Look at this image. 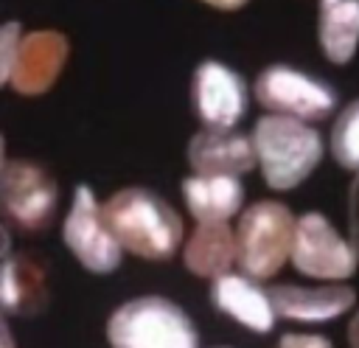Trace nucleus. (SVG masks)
I'll list each match as a JSON object with an SVG mask.
<instances>
[{"mask_svg":"<svg viewBox=\"0 0 359 348\" xmlns=\"http://www.w3.org/2000/svg\"><path fill=\"white\" fill-rule=\"evenodd\" d=\"M255 98L272 115L297 121H323L337 107V93L323 81L289 65H269L255 79Z\"/></svg>","mask_w":359,"mask_h":348,"instance_id":"nucleus-5","label":"nucleus"},{"mask_svg":"<svg viewBox=\"0 0 359 348\" xmlns=\"http://www.w3.org/2000/svg\"><path fill=\"white\" fill-rule=\"evenodd\" d=\"M188 163L194 174H247L255 168L252 140L233 129H202L188 143Z\"/></svg>","mask_w":359,"mask_h":348,"instance_id":"nucleus-13","label":"nucleus"},{"mask_svg":"<svg viewBox=\"0 0 359 348\" xmlns=\"http://www.w3.org/2000/svg\"><path fill=\"white\" fill-rule=\"evenodd\" d=\"M182 264L199 278H219L236 264V236L227 222H196L182 244Z\"/></svg>","mask_w":359,"mask_h":348,"instance_id":"nucleus-16","label":"nucleus"},{"mask_svg":"<svg viewBox=\"0 0 359 348\" xmlns=\"http://www.w3.org/2000/svg\"><path fill=\"white\" fill-rule=\"evenodd\" d=\"M101 219L121 250L146 261H168L182 244L180 213L149 188H121L101 205Z\"/></svg>","mask_w":359,"mask_h":348,"instance_id":"nucleus-1","label":"nucleus"},{"mask_svg":"<svg viewBox=\"0 0 359 348\" xmlns=\"http://www.w3.org/2000/svg\"><path fill=\"white\" fill-rule=\"evenodd\" d=\"M278 348H331V342L320 334H283Z\"/></svg>","mask_w":359,"mask_h":348,"instance_id":"nucleus-21","label":"nucleus"},{"mask_svg":"<svg viewBox=\"0 0 359 348\" xmlns=\"http://www.w3.org/2000/svg\"><path fill=\"white\" fill-rule=\"evenodd\" d=\"M182 196L196 222H227L241 210L244 185L227 174H194L182 180Z\"/></svg>","mask_w":359,"mask_h":348,"instance_id":"nucleus-15","label":"nucleus"},{"mask_svg":"<svg viewBox=\"0 0 359 348\" xmlns=\"http://www.w3.org/2000/svg\"><path fill=\"white\" fill-rule=\"evenodd\" d=\"M294 233V216L283 202L261 199L241 210V219L233 230L236 236V264L244 275L266 281L289 258Z\"/></svg>","mask_w":359,"mask_h":348,"instance_id":"nucleus-4","label":"nucleus"},{"mask_svg":"<svg viewBox=\"0 0 359 348\" xmlns=\"http://www.w3.org/2000/svg\"><path fill=\"white\" fill-rule=\"evenodd\" d=\"M48 303V278L36 258L6 255L0 261V309L11 314H36Z\"/></svg>","mask_w":359,"mask_h":348,"instance_id":"nucleus-14","label":"nucleus"},{"mask_svg":"<svg viewBox=\"0 0 359 348\" xmlns=\"http://www.w3.org/2000/svg\"><path fill=\"white\" fill-rule=\"evenodd\" d=\"M67 53L70 45L59 31H31L20 36L14 67L8 76L11 87L22 95H39L50 90L67 62Z\"/></svg>","mask_w":359,"mask_h":348,"instance_id":"nucleus-10","label":"nucleus"},{"mask_svg":"<svg viewBox=\"0 0 359 348\" xmlns=\"http://www.w3.org/2000/svg\"><path fill=\"white\" fill-rule=\"evenodd\" d=\"M107 340L112 348H199L191 317L160 295L121 303L107 320Z\"/></svg>","mask_w":359,"mask_h":348,"instance_id":"nucleus-3","label":"nucleus"},{"mask_svg":"<svg viewBox=\"0 0 359 348\" xmlns=\"http://www.w3.org/2000/svg\"><path fill=\"white\" fill-rule=\"evenodd\" d=\"M266 292H269L275 314L286 320H297V323H325V320L345 314L356 303V292L339 281L328 286L278 283Z\"/></svg>","mask_w":359,"mask_h":348,"instance_id":"nucleus-11","label":"nucleus"},{"mask_svg":"<svg viewBox=\"0 0 359 348\" xmlns=\"http://www.w3.org/2000/svg\"><path fill=\"white\" fill-rule=\"evenodd\" d=\"M331 154L342 168L359 171V98L337 115L331 129Z\"/></svg>","mask_w":359,"mask_h":348,"instance_id":"nucleus-18","label":"nucleus"},{"mask_svg":"<svg viewBox=\"0 0 359 348\" xmlns=\"http://www.w3.org/2000/svg\"><path fill=\"white\" fill-rule=\"evenodd\" d=\"M20 36H22V25H20V22H3V25H0V87L8 84Z\"/></svg>","mask_w":359,"mask_h":348,"instance_id":"nucleus-19","label":"nucleus"},{"mask_svg":"<svg viewBox=\"0 0 359 348\" xmlns=\"http://www.w3.org/2000/svg\"><path fill=\"white\" fill-rule=\"evenodd\" d=\"M348 227H351V247H353V255L359 264V171L348 191Z\"/></svg>","mask_w":359,"mask_h":348,"instance_id":"nucleus-20","label":"nucleus"},{"mask_svg":"<svg viewBox=\"0 0 359 348\" xmlns=\"http://www.w3.org/2000/svg\"><path fill=\"white\" fill-rule=\"evenodd\" d=\"M3 166H6V140L0 135V171H3Z\"/></svg>","mask_w":359,"mask_h":348,"instance_id":"nucleus-25","label":"nucleus"},{"mask_svg":"<svg viewBox=\"0 0 359 348\" xmlns=\"http://www.w3.org/2000/svg\"><path fill=\"white\" fill-rule=\"evenodd\" d=\"M202 3H208V6H213V8H222V11H236V8L247 6L250 0H202Z\"/></svg>","mask_w":359,"mask_h":348,"instance_id":"nucleus-22","label":"nucleus"},{"mask_svg":"<svg viewBox=\"0 0 359 348\" xmlns=\"http://www.w3.org/2000/svg\"><path fill=\"white\" fill-rule=\"evenodd\" d=\"M67 250L79 258V264L90 272L107 275L121 267V247L112 239L109 227L101 219V205L90 185H79L73 194V205L67 210L62 227Z\"/></svg>","mask_w":359,"mask_h":348,"instance_id":"nucleus-8","label":"nucleus"},{"mask_svg":"<svg viewBox=\"0 0 359 348\" xmlns=\"http://www.w3.org/2000/svg\"><path fill=\"white\" fill-rule=\"evenodd\" d=\"M348 345L359 348V309H356V314L351 317V326H348Z\"/></svg>","mask_w":359,"mask_h":348,"instance_id":"nucleus-23","label":"nucleus"},{"mask_svg":"<svg viewBox=\"0 0 359 348\" xmlns=\"http://www.w3.org/2000/svg\"><path fill=\"white\" fill-rule=\"evenodd\" d=\"M252 152L261 177L275 191L297 188L323 160V138L306 121L264 115L252 129Z\"/></svg>","mask_w":359,"mask_h":348,"instance_id":"nucleus-2","label":"nucleus"},{"mask_svg":"<svg viewBox=\"0 0 359 348\" xmlns=\"http://www.w3.org/2000/svg\"><path fill=\"white\" fill-rule=\"evenodd\" d=\"M59 205V185L31 160H8L0 171V213L22 230L50 225Z\"/></svg>","mask_w":359,"mask_h":348,"instance_id":"nucleus-7","label":"nucleus"},{"mask_svg":"<svg viewBox=\"0 0 359 348\" xmlns=\"http://www.w3.org/2000/svg\"><path fill=\"white\" fill-rule=\"evenodd\" d=\"M317 39L328 62L348 65L359 48V0H320Z\"/></svg>","mask_w":359,"mask_h":348,"instance_id":"nucleus-17","label":"nucleus"},{"mask_svg":"<svg viewBox=\"0 0 359 348\" xmlns=\"http://www.w3.org/2000/svg\"><path fill=\"white\" fill-rule=\"evenodd\" d=\"M244 79L216 59H205L191 79V107L205 129H233L247 112Z\"/></svg>","mask_w":359,"mask_h":348,"instance_id":"nucleus-9","label":"nucleus"},{"mask_svg":"<svg viewBox=\"0 0 359 348\" xmlns=\"http://www.w3.org/2000/svg\"><path fill=\"white\" fill-rule=\"evenodd\" d=\"M289 258L297 272L320 281H345L359 267L351 241H345L339 230L317 210L294 219Z\"/></svg>","mask_w":359,"mask_h":348,"instance_id":"nucleus-6","label":"nucleus"},{"mask_svg":"<svg viewBox=\"0 0 359 348\" xmlns=\"http://www.w3.org/2000/svg\"><path fill=\"white\" fill-rule=\"evenodd\" d=\"M6 241H8V236H6V230L0 227V255H3V253H6V247H8Z\"/></svg>","mask_w":359,"mask_h":348,"instance_id":"nucleus-26","label":"nucleus"},{"mask_svg":"<svg viewBox=\"0 0 359 348\" xmlns=\"http://www.w3.org/2000/svg\"><path fill=\"white\" fill-rule=\"evenodd\" d=\"M210 300L219 312L230 314L236 323L247 326L255 334H269L275 328V309L269 300V292L250 275L224 272L213 278Z\"/></svg>","mask_w":359,"mask_h":348,"instance_id":"nucleus-12","label":"nucleus"},{"mask_svg":"<svg viewBox=\"0 0 359 348\" xmlns=\"http://www.w3.org/2000/svg\"><path fill=\"white\" fill-rule=\"evenodd\" d=\"M0 348H17L14 345V337H11V331H8V326H6L3 317H0Z\"/></svg>","mask_w":359,"mask_h":348,"instance_id":"nucleus-24","label":"nucleus"},{"mask_svg":"<svg viewBox=\"0 0 359 348\" xmlns=\"http://www.w3.org/2000/svg\"><path fill=\"white\" fill-rule=\"evenodd\" d=\"M216 348H227V345H216Z\"/></svg>","mask_w":359,"mask_h":348,"instance_id":"nucleus-27","label":"nucleus"}]
</instances>
